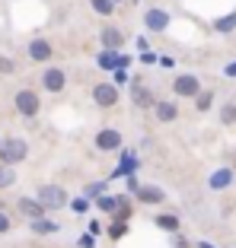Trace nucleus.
<instances>
[{
	"label": "nucleus",
	"instance_id": "f3484780",
	"mask_svg": "<svg viewBox=\"0 0 236 248\" xmlns=\"http://www.w3.org/2000/svg\"><path fill=\"white\" fill-rule=\"evenodd\" d=\"M10 185H16L13 166H0V188H10Z\"/></svg>",
	"mask_w": 236,
	"mask_h": 248
},
{
	"label": "nucleus",
	"instance_id": "f257e3e1",
	"mask_svg": "<svg viewBox=\"0 0 236 248\" xmlns=\"http://www.w3.org/2000/svg\"><path fill=\"white\" fill-rule=\"evenodd\" d=\"M26 156H29L26 140L10 137V140H3V143H0V162H3V166H16V162H22Z\"/></svg>",
	"mask_w": 236,
	"mask_h": 248
},
{
	"label": "nucleus",
	"instance_id": "0eeeda50",
	"mask_svg": "<svg viewBox=\"0 0 236 248\" xmlns=\"http://www.w3.org/2000/svg\"><path fill=\"white\" fill-rule=\"evenodd\" d=\"M172 89H176V95H198L201 83H198V77H192V73H182V77L172 83Z\"/></svg>",
	"mask_w": 236,
	"mask_h": 248
},
{
	"label": "nucleus",
	"instance_id": "dca6fc26",
	"mask_svg": "<svg viewBox=\"0 0 236 248\" xmlns=\"http://www.w3.org/2000/svg\"><path fill=\"white\" fill-rule=\"evenodd\" d=\"M211 105H214V93H211V89H207V93L201 89V93L195 95V108H198V111H207Z\"/></svg>",
	"mask_w": 236,
	"mask_h": 248
},
{
	"label": "nucleus",
	"instance_id": "39448f33",
	"mask_svg": "<svg viewBox=\"0 0 236 248\" xmlns=\"http://www.w3.org/2000/svg\"><path fill=\"white\" fill-rule=\"evenodd\" d=\"M42 86L48 89V93H64V86H67L64 70H61V67H48L45 77H42Z\"/></svg>",
	"mask_w": 236,
	"mask_h": 248
},
{
	"label": "nucleus",
	"instance_id": "2f4dec72",
	"mask_svg": "<svg viewBox=\"0 0 236 248\" xmlns=\"http://www.w3.org/2000/svg\"><path fill=\"white\" fill-rule=\"evenodd\" d=\"M227 77H236V64H230V67H227Z\"/></svg>",
	"mask_w": 236,
	"mask_h": 248
},
{
	"label": "nucleus",
	"instance_id": "cd10ccee",
	"mask_svg": "<svg viewBox=\"0 0 236 248\" xmlns=\"http://www.w3.org/2000/svg\"><path fill=\"white\" fill-rule=\"evenodd\" d=\"M70 207H74V213H86V207H89V204H86V197H77Z\"/></svg>",
	"mask_w": 236,
	"mask_h": 248
},
{
	"label": "nucleus",
	"instance_id": "412c9836",
	"mask_svg": "<svg viewBox=\"0 0 236 248\" xmlns=\"http://www.w3.org/2000/svg\"><path fill=\"white\" fill-rule=\"evenodd\" d=\"M156 226H160V229H169V232H176V229H179V219L163 213V217H156Z\"/></svg>",
	"mask_w": 236,
	"mask_h": 248
},
{
	"label": "nucleus",
	"instance_id": "473e14b6",
	"mask_svg": "<svg viewBox=\"0 0 236 248\" xmlns=\"http://www.w3.org/2000/svg\"><path fill=\"white\" fill-rule=\"evenodd\" d=\"M112 3H121V0H112Z\"/></svg>",
	"mask_w": 236,
	"mask_h": 248
},
{
	"label": "nucleus",
	"instance_id": "c756f323",
	"mask_svg": "<svg viewBox=\"0 0 236 248\" xmlns=\"http://www.w3.org/2000/svg\"><path fill=\"white\" fill-rule=\"evenodd\" d=\"M102 188H105V185H102V182H96V185H89V188H86V194L93 197V194H99V191H102Z\"/></svg>",
	"mask_w": 236,
	"mask_h": 248
},
{
	"label": "nucleus",
	"instance_id": "a878e982",
	"mask_svg": "<svg viewBox=\"0 0 236 248\" xmlns=\"http://www.w3.org/2000/svg\"><path fill=\"white\" fill-rule=\"evenodd\" d=\"M109 232H112V239H121V235L128 232V226H125V223H115V226H112Z\"/></svg>",
	"mask_w": 236,
	"mask_h": 248
},
{
	"label": "nucleus",
	"instance_id": "393cba45",
	"mask_svg": "<svg viewBox=\"0 0 236 248\" xmlns=\"http://www.w3.org/2000/svg\"><path fill=\"white\" fill-rule=\"evenodd\" d=\"M220 121H223V124H236V105H233V102H230L227 108L220 111Z\"/></svg>",
	"mask_w": 236,
	"mask_h": 248
},
{
	"label": "nucleus",
	"instance_id": "7c9ffc66",
	"mask_svg": "<svg viewBox=\"0 0 236 248\" xmlns=\"http://www.w3.org/2000/svg\"><path fill=\"white\" fill-rule=\"evenodd\" d=\"M140 61H144V64H156V54L147 51V54H140Z\"/></svg>",
	"mask_w": 236,
	"mask_h": 248
},
{
	"label": "nucleus",
	"instance_id": "bb28decb",
	"mask_svg": "<svg viewBox=\"0 0 236 248\" xmlns=\"http://www.w3.org/2000/svg\"><path fill=\"white\" fill-rule=\"evenodd\" d=\"M16 70V64L10 58H0V73H13Z\"/></svg>",
	"mask_w": 236,
	"mask_h": 248
},
{
	"label": "nucleus",
	"instance_id": "f03ea898",
	"mask_svg": "<svg viewBox=\"0 0 236 248\" xmlns=\"http://www.w3.org/2000/svg\"><path fill=\"white\" fill-rule=\"evenodd\" d=\"M38 204L45 207V210H58V207L67 204V194L61 185H42L38 188Z\"/></svg>",
	"mask_w": 236,
	"mask_h": 248
},
{
	"label": "nucleus",
	"instance_id": "9d476101",
	"mask_svg": "<svg viewBox=\"0 0 236 248\" xmlns=\"http://www.w3.org/2000/svg\"><path fill=\"white\" fill-rule=\"evenodd\" d=\"M144 22H147V29H150V32H166V26H169V16L163 13V10H147Z\"/></svg>",
	"mask_w": 236,
	"mask_h": 248
},
{
	"label": "nucleus",
	"instance_id": "4be33fe9",
	"mask_svg": "<svg viewBox=\"0 0 236 248\" xmlns=\"http://www.w3.org/2000/svg\"><path fill=\"white\" fill-rule=\"evenodd\" d=\"M134 166H137L134 153H125V156H121V166H118V175H125V172H134Z\"/></svg>",
	"mask_w": 236,
	"mask_h": 248
},
{
	"label": "nucleus",
	"instance_id": "c85d7f7f",
	"mask_svg": "<svg viewBox=\"0 0 236 248\" xmlns=\"http://www.w3.org/2000/svg\"><path fill=\"white\" fill-rule=\"evenodd\" d=\"M3 232H10V217H7V213H0V235H3Z\"/></svg>",
	"mask_w": 236,
	"mask_h": 248
},
{
	"label": "nucleus",
	"instance_id": "9b49d317",
	"mask_svg": "<svg viewBox=\"0 0 236 248\" xmlns=\"http://www.w3.org/2000/svg\"><path fill=\"white\" fill-rule=\"evenodd\" d=\"M51 45L45 42V38H35V42H29V58L32 61H51Z\"/></svg>",
	"mask_w": 236,
	"mask_h": 248
},
{
	"label": "nucleus",
	"instance_id": "aec40b11",
	"mask_svg": "<svg viewBox=\"0 0 236 248\" xmlns=\"http://www.w3.org/2000/svg\"><path fill=\"white\" fill-rule=\"evenodd\" d=\"M214 29H217V32H233V29H236V13H230V16H223V19H217Z\"/></svg>",
	"mask_w": 236,
	"mask_h": 248
},
{
	"label": "nucleus",
	"instance_id": "6ab92c4d",
	"mask_svg": "<svg viewBox=\"0 0 236 248\" xmlns=\"http://www.w3.org/2000/svg\"><path fill=\"white\" fill-rule=\"evenodd\" d=\"M32 229L35 232H58V223H51V219H32Z\"/></svg>",
	"mask_w": 236,
	"mask_h": 248
},
{
	"label": "nucleus",
	"instance_id": "423d86ee",
	"mask_svg": "<svg viewBox=\"0 0 236 248\" xmlns=\"http://www.w3.org/2000/svg\"><path fill=\"white\" fill-rule=\"evenodd\" d=\"M99 38H102V51H118V48L125 45V35H121V29H115V26H105V29L99 32Z\"/></svg>",
	"mask_w": 236,
	"mask_h": 248
},
{
	"label": "nucleus",
	"instance_id": "b1692460",
	"mask_svg": "<svg viewBox=\"0 0 236 248\" xmlns=\"http://www.w3.org/2000/svg\"><path fill=\"white\" fill-rule=\"evenodd\" d=\"M134 99H137V105H150V93L140 83H134Z\"/></svg>",
	"mask_w": 236,
	"mask_h": 248
},
{
	"label": "nucleus",
	"instance_id": "7ed1b4c3",
	"mask_svg": "<svg viewBox=\"0 0 236 248\" xmlns=\"http://www.w3.org/2000/svg\"><path fill=\"white\" fill-rule=\"evenodd\" d=\"M13 102H16V111H19V115H26V118H35L38 108H42V102H38V93H32V89H19Z\"/></svg>",
	"mask_w": 236,
	"mask_h": 248
},
{
	"label": "nucleus",
	"instance_id": "4468645a",
	"mask_svg": "<svg viewBox=\"0 0 236 248\" xmlns=\"http://www.w3.org/2000/svg\"><path fill=\"white\" fill-rule=\"evenodd\" d=\"M153 111H156V118H160V121H176V118H179L176 102H156Z\"/></svg>",
	"mask_w": 236,
	"mask_h": 248
},
{
	"label": "nucleus",
	"instance_id": "a211bd4d",
	"mask_svg": "<svg viewBox=\"0 0 236 248\" xmlns=\"http://www.w3.org/2000/svg\"><path fill=\"white\" fill-rule=\"evenodd\" d=\"M93 10H96L99 16H112L115 13V3H112V0H93Z\"/></svg>",
	"mask_w": 236,
	"mask_h": 248
},
{
	"label": "nucleus",
	"instance_id": "f8f14e48",
	"mask_svg": "<svg viewBox=\"0 0 236 248\" xmlns=\"http://www.w3.org/2000/svg\"><path fill=\"white\" fill-rule=\"evenodd\" d=\"M19 210L26 213L29 219H45V207L38 204V197L32 201V197H19Z\"/></svg>",
	"mask_w": 236,
	"mask_h": 248
},
{
	"label": "nucleus",
	"instance_id": "1a4fd4ad",
	"mask_svg": "<svg viewBox=\"0 0 236 248\" xmlns=\"http://www.w3.org/2000/svg\"><path fill=\"white\" fill-rule=\"evenodd\" d=\"M96 146L99 150H118V146H121V134L112 131V127H105V131L96 134Z\"/></svg>",
	"mask_w": 236,
	"mask_h": 248
},
{
	"label": "nucleus",
	"instance_id": "20e7f679",
	"mask_svg": "<svg viewBox=\"0 0 236 248\" xmlns=\"http://www.w3.org/2000/svg\"><path fill=\"white\" fill-rule=\"evenodd\" d=\"M93 99H96L99 108H112V105L118 102V89H115V83H99V86L93 89Z\"/></svg>",
	"mask_w": 236,
	"mask_h": 248
},
{
	"label": "nucleus",
	"instance_id": "6e6552de",
	"mask_svg": "<svg viewBox=\"0 0 236 248\" xmlns=\"http://www.w3.org/2000/svg\"><path fill=\"white\" fill-rule=\"evenodd\" d=\"M128 64H131V58H125V54H118V51L99 54V67H102V70H125Z\"/></svg>",
	"mask_w": 236,
	"mask_h": 248
},
{
	"label": "nucleus",
	"instance_id": "ddd939ff",
	"mask_svg": "<svg viewBox=\"0 0 236 248\" xmlns=\"http://www.w3.org/2000/svg\"><path fill=\"white\" fill-rule=\"evenodd\" d=\"M137 201H144V204H160L163 191L153 188V185H140V188H137Z\"/></svg>",
	"mask_w": 236,
	"mask_h": 248
},
{
	"label": "nucleus",
	"instance_id": "2eb2a0df",
	"mask_svg": "<svg viewBox=\"0 0 236 248\" xmlns=\"http://www.w3.org/2000/svg\"><path fill=\"white\" fill-rule=\"evenodd\" d=\"M230 182H233V169H220V172H214V175H211V182H207V185H211L214 191H223Z\"/></svg>",
	"mask_w": 236,
	"mask_h": 248
},
{
	"label": "nucleus",
	"instance_id": "5701e85b",
	"mask_svg": "<svg viewBox=\"0 0 236 248\" xmlns=\"http://www.w3.org/2000/svg\"><path fill=\"white\" fill-rule=\"evenodd\" d=\"M99 210H105V213H115L118 210V197H99Z\"/></svg>",
	"mask_w": 236,
	"mask_h": 248
}]
</instances>
